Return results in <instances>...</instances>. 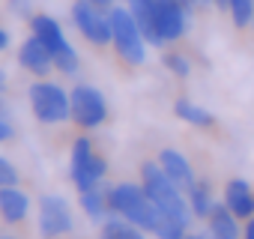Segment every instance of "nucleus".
Listing matches in <instances>:
<instances>
[{"label": "nucleus", "instance_id": "1", "mask_svg": "<svg viewBox=\"0 0 254 239\" xmlns=\"http://www.w3.org/2000/svg\"><path fill=\"white\" fill-rule=\"evenodd\" d=\"M108 209H111V215H120L126 221H132L144 233H153L156 239H186V233H189V227L168 218L150 200L144 185H135V182L108 185Z\"/></svg>", "mask_w": 254, "mask_h": 239}, {"label": "nucleus", "instance_id": "2", "mask_svg": "<svg viewBox=\"0 0 254 239\" xmlns=\"http://www.w3.org/2000/svg\"><path fill=\"white\" fill-rule=\"evenodd\" d=\"M141 185H144V191L150 194V200H153L168 218L180 221L183 227L191 224L194 215H191V209H189L186 191L171 182V177L162 171L159 162H144V165H141Z\"/></svg>", "mask_w": 254, "mask_h": 239}, {"label": "nucleus", "instance_id": "3", "mask_svg": "<svg viewBox=\"0 0 254 239\" xmlns=\"http://www.w3.org/2000/svg\"><path fill=\"white\" fill-rule=\"evenodd\" d=\"M108 18H111V45H114L117 57L126 66H141L147 60V39H144L135 15L129 12V6H111Z\"/></svg>", "mask_w": 254, "mask_h": 239}, {"label": "nucleus", "instance_id": "4", "mask_svg": "<svg viewBox=\"0 0 254 239\" xmlns=\"http://www.w3.org/2000/svg\"><path fill=\"white\" fill-rule=\"evenodd\" d=\"M30 33H33V36L51 51V57H54V69H57L60 75H78V69H81L78 51L69 45L63 27H60L51 15H45V12L30 15Z\"/></svg>", "mask_w": 254, "mask_h": 239}, {"label": "nucleus", "instance_id": "5", "mask_svg": "<svg viewBox=\"0 0 254 239\" xmlns=\"http://www.w3.org/2000/svg\"><path fill=\"white\" fill-rule=\"evenodd\" d=\"M69 174L78 191H87L93 185H102L105 174H108V159L96 153L93 141L87 135H78L72 141V162H69Z\"/></svg>", "mask_w": 254, "mask_h": 239}, {"label": "nucleus", "instance_id": "6", "mask_svg": "<svg viewBox=\"0 0 254 239\" xmlns=\"http://www.w3.org/2000/svg\"><path fill=\"white\" fill-rule=\"evenodd\" d=\"M27 96H30V111L39 123L57 126V123H66L69 120V93L60 84L36 81V84H30Z\"/></svg>", "mask_w": 254, "mask_h": 239}, {"label": "nucleus", "instance_id": "7", "mask_svg": "<svg viewBox=\"0 0 254 239\" xmlns=\"http://www.w3.org/2000/svg\"><path fill=\"white\" fill-rule=\"evenodd\" d=\"M69 120L81 132L99 129L108 120V102H105V96L96 87H90V84L72 87V93H69Z\"/></svg>", "mask_w": 254, "mask_h": 239}, {"label": "nucleus", "instance_id": "8", "mask_svg": "<svg viewBox=\"0 0 254 239\" xmlns=\"http://www.w3.org/2000/svg\"><path fill=\"white\" fill-rule=\"evenodd\" d=\"M72 21H75L78 33L90 45L105 48L111 42V18H108V9L93 6L90 0H75V3H72Z\"/></svg>", "mask_w": 254, "mask_h": 239}, {"label": "nucleus", "instance_id": "9", "mask_svg": "<svg viewBox=\"0 0 254 239\" xmlns=\"http://www.w3.org/2000/svg\"><path fill=\"white\" fill-rule=\"evenodd\" d=\"M75 227L72 209L60 194H42L39 197V236L42 239H57L66 236Z\"/></svg>", "mask_w": 254, "mask_h": 239}, {"label": "nucleus", "instance_id": "10", "mask_svg": "<svg viewBox=\"0 0 254 239\" xmlns=\"http://www.w3.org/2000/svg\"><path fill=\"white\" fill-rule=\"evenodd\" d=\"M186 12L189 9L183 0H153V21L165 45L186 36Z\"/></svg>", "mask_w": 254, "mask_h": 239}, {"label": "nucleus", "instance_id": "11", "mask_svg": "<svg viewBox=\"0 0 254 239\" xmlns=\"http://www.w3.org/2000/svg\"><path fill=\"white\" fill-rule=\"evenodd\" d=\"M18 63H21L24 72L36 75V78H45V75L54 69V57H51V51H48L33 33H30V39L21 42V48H18Z\"/></svg>", "mask_w": 254, "mask_h": 239}, {"label": "nucleus", "instance_id": "12", "mask_svg": "<svg viewBox=\"0 0 254 239\" xmlns=\"http://www.w3.org/2000/svg\"><path fill=\"white\" fill-rule=\"evenodd\" d=\"M159 165H162V171L171 177V182L177 185V188H183V191H189L191 185H194V168L189 165V159L180 153V150H162L159 153Z\"/></svg>", "mask_w": 254, "mask_h": 239}, {"label": "nucleus", "instance_id": "13", "mask_svg": "<svg viewBox=\"0 0 254 239\" xmlns=\"http://www.w3.org/2000/svg\"><path fill=\"white\" fill-rule=\"evenodd\" d=\"M224 203L239 221H248L254 215V188L245 179H230L224 185Z\"/></svg>", "mask_w": 254, "mask_h": 239}, {"label": "nucleus", "instance_id": "14", "mask_svg": "<svg viewBox=\"0 0 254 239\" xmlns=\"http://www.w3.org/2000/svg\"><path fill=\"white\" fill-rule=\"evenodd\" d=\"M206 227L212 239H242V227L239 218L227 209V203H215L212 212L206 215Z\"/></svg>", "mask_w": 254, "mask_h": 239}, {"label": "nucleus", "instance_id": "15", "mask_svg": "<svg viewBox=\"0 0 254 239\" xmlns=\"http://www.w3.org/2000/svg\"><path fill=\"white\" fill-rule=\"evenodd\" d=\"M30 212V197L27 191H21L18 185H6L0 188V215L9 224H21Z\"/></svg>", "mask_w": 254, "mask_h": 239}, {"label": "nucleus", "instance_id": "16", "mask_svg": "<svg viewBox=\"0 0 254 239\" xmlns=\"http://www.w3.org/2000/svg\"><path fill=\"white\" fill-rule=\"evenodd\" d=\"M126 6H129V12L135 15V21H138L141 33H144V39H147V45L162 48V45H165V39L159 36L156 21H153V0H126Z\"/></svg>", "mask_w": 254, "mask_h": 239}, {"label": "nucleus", "instance_id": "17", "mask_svg": "<svg viewBox=\"0 0 254 239\" xmlns=\"http://www.w3.org/2000/svg\"><path fill=\"white\" fill-rule=\"evenodd\" d=\"M78 203H81L84 215H90L93 221H105L111 215V209H108V188L105 185H93L87 191H78Z\"/></svg>", "mask_w": 254, "mask_h": 239}, {"label": "nucleus", "instance_id": "18", "mask_svg": "<svg viewBox=\"0 0 254 239\" xmlns=\"http://www.w3.org/2000/svg\"><path fill=\"white\" fill-rule=\"evenodd\" d=\"M186 200H189V209H191L194 218H206V215L212 212V206H215L212 188H209L206 179H194V185L186 191Z\"/></svg>", "mask_w": 254, "mask_h": 239}, {"label": "nucleus", "instance_id": "19", "mask_svg": "<svg viewBox=\"0 0 254 239\" xmlns=\"http://www.w3.org/2000/svg\"><path fill=\"white\" fill-rule=\"evenodd\" d=\"M99 239H147V236L132 221H126L120 215H108L102 221V227H99Z\"/></svg>", "mask_w": 254, "mask_h": 239}, {"label": "nucleus", "instance_id": "20", "mask_svg": "<svg viewBox=\"0 0 254 239\" xmlns=\"http://www.w3.org/2000/svg\"><path fill=\"white\" fill-rule=\"evenodd\" d=\"M174 114H177L180 120H186L189 126H197V129H212V126H215V117H212L206 108H200V105H194V102H189V99H177V102H174Z\"/></svg>", "mask_w": 254, "mask_h": 239}, {"label": "nucleus", "instance_id": "21", "mask_svg": "<svg viewBox=\"0 0 254 239\" xmlns=\"http://www.w3.org/2000/svg\"><path fill=\"white\" fill-rule=\"evenodd\" d=\"M227 12L239 30H245L254 21V0H227Z\"/></svg>", "mask_w": 254, "mask_h": 239}, {"label": "nucleus", "instance_id": "22", "mask_svg": "<svg viewBox=\"0 0 254 239\" xmlns=\"http://www.w3.org/2000/svg\"><path fill=\"white\" fill-rule=\"evenodd\" d=\"M162 63H165V69H168L171 75H177V78H189V75H191V63H189V57H186L183 51H165Z\"/></svg>", "mask_w": 254, "mask_h": 239}, {"label": "nucleus", "instance_id": "23", "mask_svg": "<svg viewBox=\"0 0 254 239\" xmlns=\"http://www.w3.org/2000/svg\"><path fill=\"white\" fill-rule=\"evenodd\" d=\"M6 185H18V171L9 159L0 156V188H6Z\"/></svg>", "mask_w": 254, "mask_h": 239}, {"label": "nucleus", "instance_id": "24", "mask_svg": "<svg viewBox=\"0 0 254 239\" xmlns=\"http://www.w3.org/2000/svg\"><path fill=\"white\" fill-rule=\"evenodd\" d=\"M9 6L18 12V15H24V18H30L33 12H30V0H9Z\"/></svg>", "mask_w": 254, "mask_h": 239}, {"label": "nucleus", "instance_id": "25", "mask_svg": "<svg viewBox=\"0 0 254 239\" xmlns=\"http://www.w3.org/2000/svg\"><path fill=\"white\" fill-rule=\"evenodd\" d=\"M15 135V129H12V123H9V120L6 117H0V144H3V141H9Z\"/></svg>", "mask_w": 254, "mask_h": 239}, {"label": "nucleus", "instance_id": "26", "mask_svg": "<svg viewBox=\"0 0 254 239\" xmlns=\"http://www.w3.org/2000/svg\"><path fill=\"white\" fill-rule=\"evenodd\" d=\"M242 239H254V215L242 224Z\"/></svg>", "mask_w": 254, "mask_h": 239}, {"label": "nucleus", "instance_id": "27", "mask_svg": "<svg viewBox=\"0 0 254 239\" xmlns=\"http://www.w3.org/2000/svg\"><path fill=\"white\" fill-rule=\"evenodd\" d=\"M90 3L99 9H111V6H117V0H90Z\"/></svg>", "mask_w": 254, "mask_h": 239}, {"label": "nucleus", "instance_id": "28", "mask_svg": "<svg viewBox=\"0 0 254 239\" xmlns=\"http://www.w3.org/2000/svg\"><path fill=\"white\" fill-rule=\"evenodd\" d=\"M186 3V9L191 12V9H197V6H203V3H209V0H183Z\"/></svg>", "mask_w": 254, "mask_h": 239}, {"label": "nucleus", "instance_id": "29", "mask_svg": "<svg viewBox=\"0 0 254 239\" xmlns=\"http://www.w3.org/2000/svg\"><path fill=\"white\" fill-rule=\"evenodd\" d=\"M6 48H9V33L0 27V51H6Z\"/></svg>", "mask_w": 254, "mask_h": 239}, {"label": "nucleus", "instance_id": "30", "mask_svg": "<svg viewBox=\"0 0 254 239\" xmlns=\"http://www.w3.org/2000/svg\"><path fill=\"white\" fill-rule=\"evenodd\" d=\"M0 117H6V120H9V105H6L3 96H0Z\"/></svg>", "mask_w": 254, "mask_h": 239}, {"label": "nucleus", "instance_id": "31", "mask_svg": "<svg viewBox=\"0 0 254 239\" xmlns=\"http://www.w3.org/2000/svg\"><path fill=\"white\" fill-rule=\"evenodd\" d=\"M186 239H212V236H203V233H186Z\"/></svg>", "mask_w": 254, "mask_h": 239}, {"label": "nucleus", "instance_id": "32", "mask_svg": "<svg viewBox=\"0 0 254 239\" xmlns=\"http://www.w3.org/2000/svg\"><path fill=\"white\" fill-rule=\"evenodd\" d=\"M6 90V75H3V69H0V93Z\"/></svg>", "mask_w": 254, "mask_h": 239}, {"label": "nucleus", "instance_id": "33", "mask_svg": "<svg viewBox=\"0 0 254 239\" xmlns=\"http://www.w3.org/2000/svg\"><path fill=\"white\" fill-rule=\"evenodd\" d=\"M215 6H221V9H227V0H212Z\"/></svg>", "mask_w": 254, "mask_h": 239}, {"label": "nucleus", "instance_id": "34", "mask_svg": "<svg viewBox=\"0 0 254 239\" xmlns=\"http://www.w3.org/2000/svg\"><path fill=\"white\" fill-rule=\"evenodd\" d=\"M0 239H18V236H0Z\"/></svg>", "mask_w": 254, "mask_h": 239}]
</instances>
